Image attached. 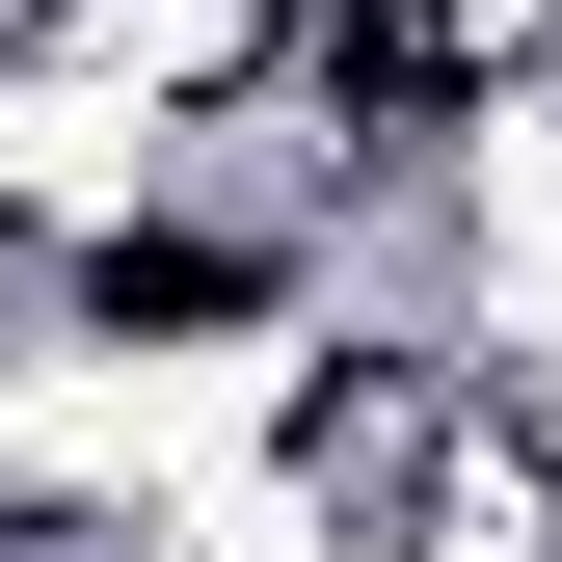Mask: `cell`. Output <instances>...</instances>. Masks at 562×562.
Masks as SVG:
<instances>
[{
	"label": "cell",
	"mask_w": 562,
	"mask_h": 562,
	"mask_svg": "<svg viewBox=\"0 0 562 562\" xmlns=\"http://www.w3.org/2000/svg\"><path fill=\"white\" fill-rule=\"evenodd\" d=\"M27 54H54V0H0V81H27Z\"/></svg>",
	"instance_id": "cell-1"
}]
</instances>
